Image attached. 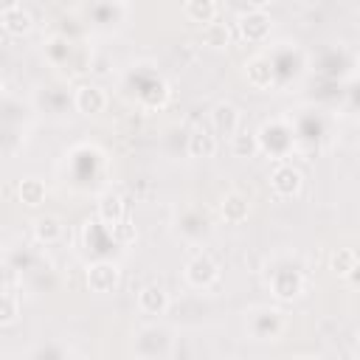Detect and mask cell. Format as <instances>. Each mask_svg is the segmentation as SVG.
Here are the masks:
<instances>
[{
	"label": "cell",
	"mask_w": 360,
	"mask_h": 360,
	"mask_svg": "<svg viewBox=\"0 0 360 360\" xmlns=\"http://www.w3.org/2000/svg\"><path fill=\"white\" fill-rule=\"evenodd\" d=\"M267 287L278 301H292L307 292L304 264H292V256H276L267 264Z\"/></svg>",
	"instance_id": "6da1fadb"
},
{
	"label": "cell",
	"mask_w": 360,
	"mask_h": 360,
	"mask_svg": "<svg viewBox=\"0 0 360 360\" xmlns=\"http://www.w3.org/2000/svg\"><path fill=\"white\" fill-rule=\"evenodd\" d=\"M287 329V312L281 307H250L245 312V332L253 340H278Z\"/></svg>",
	"instance_id": "7a4b0ae2"
},
{
	"label": "cell",
	"mask_w": 360,
	"mask_h": 360,
	"mask_svg": "<svg viewBox=\"0 0 360 360\" xmlns=\"http://www.w3.org/2000/svg\"><path fill=\"white\" fill-rule=\"evenodd\" d=\"M132 352L138 357L146 360H160V357H172L174 354V332L163 323H146L135 332L132 340Z\"/></svg>",
	"instance_id": "3957f363"
},
{
	"label": "cell",
	"mask_w": 360,
	"mask_h": 360,
	"mask_svg": "<svg viewBox=\"0 0 360 360\" xmlns=\"http://www.w3.org/2000/svg\"><path fill=\"white\" fill-rule=\"evenodd\" d=\"M183 276H186V281H188L194 290H211V287L219 281V264H217V259H214L211 253L202 250V253H194V256L188 259Z\"/></svg>",
	"instance_id": "277c9868"
},
{
	"label": "cell",
	"mask_w": 360,
	"mask_h": 360,
	"mask_svg": "<svg viewBox=\"0 0 360 360\" xmlns=\"http://www.w3.org/2000/svg\"><path fill=\"white\" fill-rule=\"evenodd\" d=\"M270 188L278 200H292L301 194L304 188V174L301 169H295L290 160H278L270 172Z\"/></svg>",
	"instance_id": "5b68a950"
},
{
	"label": "cell",
	"mask_w": 360,
	"mask_h": 360,
	"mask_svg": "<svg viewBox=\"0 0 360 360\" xmlns=\"http://www.w3.org/2000/svg\"><path fill=\"white\" fill-rule=\"evenodd\" d=\"M84 281H87V287H90L93 292H112V290L118 287V281H121V270H118L115 262L98 259V262H93V264L87 267Z\"/></svg>",
	"instance_id": "8992f818"
},
{
	"label": "cell",
	"mask_w": 360,
	"mask_h": 360,
	"mask_svg": "<svg viewBox=\"0 0 360 360\" xmlns=\"http://www.w3.org/2000/svg\"><path fill=\"white\" fill-rule=\"evenodd\" d=\"M208 118H211V132H214V135L231 138V135L242 127V112H239V107L231 104V101H217V104L211 107Z\"/></svg>",
	"instance_id": "52a82bcc"
},
{
	"label": "cell",
	"mask_w": 360,
	"mask_h": 360,
	"mask_svg": "<svg viewBox=\"0 0 360 360\" xmlns=\"http://www.w3.org/2000/svg\"><path fill=\"white\" fill-rule=\"evenodd\" d=\"M236 28H239V37L245 42H264L270 34V17L264 14V8H250L239 17Z\"/></svg>",
	"instance_id": "ba28073f"
},
{
	"label": "cell",
	"mask_w": 360,
	"mask_h": 360,
	"mask_svg": "<svg viewBox=\"0 0 360 360\" xmlns=\"http://www.w3.org/2000/svg\"><path fill=\"white\" fill-rule=\"evenodd\" d=\"M73 107L82 112V115H98L107 110V93L98 87V84H79L73 90Z\"/></svg>",
	"instance_id": "9c48e42d"
},
{
	"label": "cell",
	"mask_w": 360,
	"mask_h": 360,
	"mask_svg": "<svg viewBox=\"0 0 360 360\" xmlns=\"http://www.w3.org/2000/svg\"><path fill=\"white\" fill-rule=\"evenodd\" d=\"M169 307H172V298H169L163 284H143L138 290V309L143 315H152V318L155 315H166Z\"/></svg>",
	"instance_id": "30bf717a"
},
{
	"label": "cell",
	"mask_w": 360,
	"mask_h": 360,
	"mask_svg": "<svg viewBox=\"0 0 360 360\" xmlns=\"http://www.w3.org/2000/svg\"><path fill=\"white\" fill-rule=\"evenodd\" d=\"M245 79H248V84L250 87H256V90H267V87H273L276 84V70H273V62L267 59V56H250L248 62H245Z\"/></svg>",
	"instance_id": "8fae6325"
},
{
	"label": "cell",
	"mask_w": 360,
	"mask_h": 360,
	"mask_svg": "<svg viewBox=\"0 0 360 360\" xmlns=\"http://www.w3.org/2000/svg\"><path fill=\"white\" fill-rule=\"evenodd\" d=\"M96 214H98V219L104 222V228H112V225H118L124 217H127V202H124V197L118 194V191H104L101 197H98V205H96Z\"/></svg>",
	"instance_id": "7c38bea8"
},
{
	"label": "cell",
	"mask_w": 360,
	"mask_h": 360,
	"mask_svg": "<svg viewBox=\"0 0 360 360\" xmlns=\"http://www.w3.org/2000/svg\"><path fill=\"white\" fill-rule=\"evenodd\" d=\"M87 14L96 25H118L124 20V3L121 0H90L87 3Z\"/></svg>",
	"instance_id": "4fadbf2b"
},
{
	"label": "cell",
	"mask_w": 360,
	"mask_h": 360,
	"mask_svg": "<svg viewBox=\"0 0 360 360\" xmlns=\"http://www.w3.org/2000/svg\"><path fill=\"white\" fill-rule=\"evenodd\" d=\"M248 214H250V202H248L245 194H239V191H228V194H222V200H219V217H222L228 225H239V222H245Z\"/></svg>",
	"instance_id": "5bb4252c"
},
{
	"label": "cell",
	"mask_w": 360,
	"mask_h": 360,
	"mask_svg": "<svg viewBox=\"0 0 360 360\" xmlns=\"http://www.w3.org/2000/svg\"><path fill=\"white\" fill-rule=\"evenodd\" d=\"M186 152H188V158H214L217 155V135L205 127H194L186 138Z\"/></svg>",
	"instance_id": "9a60e30c"
},
{
	"label": "cell",
	"mask_w": 360,
	"mask_h": 360,
	"mask_svg": "<svg viewBox=\"0 0 360 360\" xmlns=\"http://www.w3.org/2000/svg\"><path fill=\"white\" fill-rule=\"evenodd\" d=\"M62 233H65V225H62L59 217L45 214V217H37L34 219V239L39 245H56L62 239Z\"/></svg>",
	"instance_id": "2e32d148"
},
{
	"label": "cell",
	"mask_w": 360,
	"mask_h": 360,
	"mask_svg": "<svg viewBox=\"0 0 360 360\" xmlns=\"http://www.w3.org/2000/svg\"><path fill=\"white\" fill-rule=\"evenodd\" d=\"M329 267H332L335 276L352 281V278L357 276V267H360V262H357V250H354V248H338V250L329 256Z\"/></svg>",
	"instance_id": "e0dca14e"
},
{
	"label": "cell",
	"mask_w": 360,
	"mask_h": 360,
	"mask_svg": "<svg viewBox=\"0 0 360 360\" xmlns=\"http://www.w3.org/2000/svg\"><path fill=\"white\" fill-rule=\"evenodd\" d=\"M0 25L6 34L11 37H25L31 28H34V17L20 6V8H11V11H3L0 14Z\"/></svg>",
	"instance_id": "ac0fdd59"
},
{
	"label": "cell",
	"mask_w": 360,
	"mask_h": 360,
	"mask_svg": "<svg viewBox=\"0 0 360 360\" xmlns=\"http://www.w3.org/2000/svg\"><path fill=\"white\" fill-rule=\"evenodd\" d=\"M183 11H186V17L191 22L205 25V22H214L217 20V11L219 8H217V0H186Z\"/></svg>",
	"instance_id": "d6986e66"
},
{
	"label": "cell",
	"mask_w": 360,
	"mask_h": 360,
	"mask_svg": "<svg viewBox=\"0 0 360 360\" xmlns=\"http://www.w3.org/2000/svg\"><path fill=\"white\" fill-rule=\"evenodd\" d=\"M202 45H208V48H214V51H222V48H228L231 45V28L225 25V22H205L202 25Z\"/></svg>",
	"instance_id": "ffe728a7"
},
{
	"label": "cell",
	"mask_w": 360,
	"mask_h": 360,
	"mask_svg": "<svg viewBox=\"0 0 360 360\" xmlns=\"http://www.w3.org/2000/svg\"><path fill=\"white\" fill-rule=\"evenodd\" d=\"M20 202H25L28 208H37L39 202H45V183L37 177H25L20 180Z\"/></svg>",
	"instance_id": "44dd1931"
},
{
	"label": "cell",
	"mask_w": 360,
	"mask_h": 360,
	"mask_svg": "<svg viewBox=\"0 0 360 360\" xmlns=\"http://www.w3.org/2000/svg\"><path fill=\"white\" fill-rule=\"evenodd\" d=\"M231 152H233L236 158H253V155H259V141H256V135L236 129V132L231 135Z\"/></svg>",
	"instance_id": "7402d4cb"
},
{
	"label": "cell",
	"mask_w": 360,
	"mask_h": 360,
	"mask_svg": "<svg viewBox=\"0 0 360 360\" xmlns=\"http://www.w3.org/2000/svg\"><path fill=\"white\" fill-rule=\"evenodd\" d=\"M20 318V298L11 290H0V326H11Z\"/></svg>",
	"instance_id": "603a6c76"
},
{
	"label": "cell",
	"mask_w": 360,
	"mask_h": 360,
	"mask_svg": "<svg viewBox=\"0 0 360 360\" xmlns=\"http://www.w3.org/2000/svg\"><path fill=\"white\" fill-rule=\"evenodd\" d=\"M110 233H112V239H115V242L127 245V242H132V239H135V225L124 217L118 225H112V228H110Z\"/></svg>",
	"instance_id": "cb8c5ba5"
},
{
	"label": "cell",
	"mask_w": 360,
	"mask_h": 360,
	"mask_svg": "<svg viewBox=\"0 0 360 360\" xmlns=\"http://www.w3.org/2000/svg\"><path fill=\"white\" fill-rule=\"evenodd\" d=\"M20 281V270L11 264H0V290H11Z\"/></svg>",
	"instance_id": "d4e9b609"
},
{
	"label": "cell",
	"mask_w": 360,
	"mask_h": 360,
	"mask_svg": "<svg viewBox=\"0 0 360 360\" xmlns=\"http://www.w3.org/2000/svg\"><path fill=\"white\" fill-rule=\"evenodd\" d=\"M20 6H22L20 0H0V14L3 11H11V8H20Z\"/></svg>",
	"instance_id": "484cf974"
},
{
	"label": "cell",
	"mask_w": 360,
	"mask_h": 360,
	"mask_svg": "<svg viewBox=\"0 0 360 360\" xmlns=\"http://www.w3.org/2000/svg\"><path fill=\"white\" fill-rule=\"evenodd\" d=\"M245 3H248L250 8H267V6L273 3V0H245Z\"/></svg>",
	"instance_id": "4316f807"
},
{
	"label": "cell",
	"mask_w": 360,
	"mask_h": 360,
	"mask_svg": "<svg viewBox=\"0 0 360 360\" xmlns=\"http://www.w3.org/2000/svg\"><path fill=\"white\" fill-rule=\"evenodd\" d=\"M3 87H6V79H3V70H0V93H3Z\"/></svg>",
	"instance_id": "83f0119b"
},
{
	"label": "cell",
	"mask_w": 360,
	"mask_h": 360,
	"mask_svg": "<svg viewBox=\"0 0 360 360\" xmlns=\"http://www.w3.org/2000/svg\"><path fill=\"white\" fill-rule=\"evenodd\" d=\"M121 3H127V0H121Z\"/></svg>",
	"instance_id": "f1b7e54d"
}]
</instances>
